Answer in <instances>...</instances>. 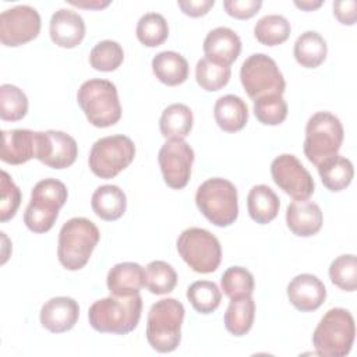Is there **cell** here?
I'll return each instance as SVG.
<instances>
[{
  "label": "cell",
  "instance_id": "6da1fadb",
  "mask_svg": "<svg viewBox=\"0 0 357 357\" xmlns=\"http://www.w3.org/2000/svg\"><path fill=\"white\" fill-rule=\"evenodd\" d=\"M142 298L132 296H113L96 300L88 311L89 325L100 333L127 335L132 332L141 318Z\"/></svg>",
  "mask_w": 357,
  "mask_h": 357
},
{
  "label": "cell",
  "instance_id": "7a4b0ae2",
  "mask_svg": "<svg viewBox=\"0 0 357 357\" xmlns=\"http://www.w3.org/2000/svg\"><path fill=\"white\" fill-rule=\"evenodd\" d=\"M99 238V229L92 220L81 216L71 218L61 226L59 233V262L68 271L82 269L88 264Z\"/></svg>",
  "mask_w": 357,
  "mask_h": 357
},
{
  "label": "cell",
  "instance_id": "3957f363",
  "mask_svg": "<svg viewBox=\"0 0 357 357\" xmlns=\"http://www.w3.org/2000/svg\"><path fill=\"white\" fill-rule=\"evenodd\" d=\"M184 305L176 298H162L152 304L146 318V340L158 353L174 351L181 342Z\"/></svg>",
  "mask_w": 357,
  "mask_h": 357
},
{
  "label": "cell",
  "instance_id": "277c9868",
  "mask_svg": "<svg viewBox=\"0 0 357 357\" xmlns=\"http://www.w3.org/2000/svg\"><path fill=\"white\" fill-rule=\"evenodd\" d=\"M354 337L353 315L344 308H331L314 329L312 344L318 356L344 357L350 353Z\"/></svg>",
  "mask_w": 357,
  "mask_h": 357
},
{
  "label": "cell",
  "instance_id": "5b68a950",
  "mask_svg": "<svg viewBox=\"0 0 357 357\" xmlns=\"http://www.w3.org/2000/svg\"><path fill=\"white\" fill-rule=\"evenodd\" d=\"M77 102L88 121L95 127L106 128L121 119L117 88L109 79L92 78L85 81L77 92Z\"/></svg>",
  "mask_w": 357,
  "mask_h": 357
},
{
  "label": "cell",
  "instance_id": "8992f818",
  "mask_svg": "<svg viewBox=\"0 0 357 357\" xmlns=\"http://www.w3.org/2000/svg\"><path fill=\"white\" fill-rule=\"evenodd\" d=\"M68 197L67 187L57 178H43L35 184L24 212V223L33 233L49 231Z\"/></svg>",
  "mask_w": 357,
  "mask_h": 357
},
{
  "label": "cell",
  "instance_id": "52a82bcc",
  "mask_svg": "<svg viewBox=\"0 0 357 357\" xmlns=\"http://www.w3.org/2000/svg\"><path fill=\"white\" fill-rule=\"evenodd\" d=\"M199 212L215 226L227 227L238 216V195L234 184L222 177L205 180L197 190Z\"/></svg>",
  "mask_w": 357,
  "mask_h": 357
},
{
  "label": "cell",
  "instance_id": "ba28073f",
  "mask_svg": "<svg viewBox=\"0 0 357 357\" xmlns=\"http://www.w3.org/2000/svg\"><path fill=\"white\" fill-rule=\"evenodd\" d=\"M343 137V126L335 114L317 112L308 119L305 126L304 155L312 165L318 166L321 162L339 152Z\"/></svg>",
  "mask_w": 357,
  "mask_h": 357
},
{
  "label": "cell",
  "instance_id": "9c48e42d",
  "mask_svg": "<svg viewBox=\"0 0 357 357\" xmlns=\"http://www.w3.org/2000/svg\"><path fill=\"white\" fill-rule=\"evenodd\" d=\"M177 251L197 273H212L222 261V247L216 236L202 227H188L177 238Z\"/></svg>",
  "mask_w": 357,
  "mask_h": 357
},
{
  "label": "cell",
  "instance_id": "30bf717a",
  "mask_svg": "<svg viewBox=\"0 0 357 357\" xmlns=\"http://www.w3.org/2000/svg\"><path fill=\"white\" fill-rule=\"evenodd\" d=\"M240 81L252 100L266 95H283L286 88L276 61L265 53H254L243 61Z\"/></svg>",
  "mask_w": 357,
  "mask_h": 357
},
{
  "label": "cell",
  "instance_id": "8fae6325",
  "mask_svg": "<svg viewBox=\"0 0 357 357\" xmlns=\"http://www.w3.org/2000/svg\"><path fill=\"white\" fill-rule=\"evenodd\" d=\"M135 158V145L127 135L117 134L98 139L89 152L91 172L100 178H113Z\"/></svg>",
  "mask_w": 357,
  "mask_h": 357
},
{
  "label": "cell",
  "instance_id": "7c38bea8",
  "mask_svg": "<svg viewBox=\"0 0 357 357\" xmlns=\"http://www.w3.org/2000/svg\"><path fill=\"white\" fill-rule=\"evenodd\" d=\"M271 174L275 184L294 201L308 199L315 190L312 176L291 153L276 156L271 163Z\"/></svg>",
  "mask_w": 357,
  "mask_h": 357
},
{
  "label": "cell",
  "instance_id": "4fadbf2b",
  "mask_svg": "<svg viewBox=\"0 0 357 357\" xmlns=\"http://www.w3.org/2000/svg\"><path fill=\"white\" fill-rule=\"evenodd\" d=\"M40 32V15L36 8L21 4L0 14V40L7 47L25 45Z\"/></svg>",
  "mask_w": 357,
  "mask_h": 357
},
{
  "label": "cell",
  "instance_id": "5bb4252c",
  "mask_svg": "<svg viewBox=\"0 0 357 357\" xmlns=\"http://www.w3.org/2000/svg\"><path fill=\"white\" fill-rule=\"evenodd\" d=\"M165 183L173 190H181L191 177L194 151L184 139H167L158 153Z\"/></svg>",
  "mask_w": 357,
  "mask_h": 357
},
{
  "label": "cell",
  "instance_id": "9a60e30c",
  "mask_svg": "<svg viewBox=\"0 0 357 357\" xmlns=\"http://www.w3.org/2000/svg\"><path fill=\"white\" fill-rule=\"evenodd\" d=\"M78 156L77 141L64 131H40L38 160L52 169L70 167Z\"/></svg>",
  "mask_w": 357,
  "mask_h": 357
},
{
  "label": "cell",
  "instance_id": "2e32d148",
  "mask_svg": "<svg viewBox=\"0 0 357 357\" xmlns=\"http://www.w3.org/2000/svg\"><path fill=\"white\" fill-rule=\"evenodd\" d=\"M40 131L25 128L3 130L0 159L8 165H22L31 159H38Z\"/></svg>",
  "mask_w": 357,
  "mask_h": 357
},
{
  "label": "cell",
  "instance_id": "e0dca14e",
  "mask_svg": "<svg viewBox=\"0 0 357 357\" xmlns=\"http://www.w3.org/2000/svg\"><path fill=\"white\" fill-rule=\"evenodd\" d=\"M287 298L296 310L301 312H311L324 304L326 298V289L315 275L301 273L289 282Z\"/></svg>",
  "mask_w": 357,
  "mask_h": 357
},
{
  "label": "cell",
  "instance_id": "ac0fdd59",
  "mask_svg": "<svg viewBox=\"0 0 357 357\" xmlns=\"http://www.w3.org/2000/svg\"><path fill=\"white\" fill-rule=\"evenodd\" d=\"M79 317L78 303L67 296L47 300L40 308V324L52 333H63L74 328Z\"/></svg>",
  "mask_w": 357,
  "mask_h": 357
},
{
  "label": "cell",
  "instance_id": "d6986e66",
  "mask_svg": "<svg viewBox=\"0 0 357 357\" xmlns=\"http://www.w3.org/2000/svg\"><path fill=\"white\" fill-rule=\"evenodd\" d=\"M49 33L54 45L73 49L78 46L85 36L84 18L73 10L60 8L50 18Z\"/></svg>",
  "mask_w": 357,
  "mask_h": 357
},
{
  "label": "cell",
  "instance_id": "ffe728a7",
  "mask_svg": "<svg viewBox=\"0 0 357 357\" xmlns=\"http://www.w3.org/2000/svg\"><path fill=\"white\" fill-rule=\"evenodd\" d=\"M202 49L206 59L230 67L240 56L241 39L233 29L218 26L208 32Z\"/></svg>",
  "mask_w": 357,
  "mask_h": 357
},
{
  "label": "cell",
  "instance_id": "44dd1931",
  "mask_svg": "<svg viewBox=\"0 0 357 357\" xmlns=\"http://www.w3.org/2000/svg\"><path fill=\"white\" fill-rule=\"evenodd\" d=\"M322 223L324 216L318 204L310 199H300L287 205L286 225L293 234L298 237H311L321 230Z\"/></svg>",
  "mask_w": 357,
  "mask_h": 357
},
{
  "label": "cell",
  "instance_id": "7402d4cb",
  "mask_svg": "<svg viewBox=\"0 0 357 357\" xmlns=\"http://www.w3.org/2000/svg\"><path fill=\"white\" fill-rule=\"evenodd\" d=\"M107 289L113 296H132L145 287V269L137 262L116 264L106 278Z\"/></svg>",
  "mask_w": 357,
  "mask_h": 357
},
{
  "label": "cell",
  "instance_id": "603a6c76",
  "mask_svg": "<svg viewBox=\"0 0 357 357\" xmlns=\"http://www.w3.org/2000/svg\"><path fill=\"white\" fill-rule=\"evenodd\" d=\"M213 117L218 126L226 132H236L248 121V106L237 95L220 96L213 106Z\"/></svg>",
  "mask_w": 357,
  "mask_h": 357
},
{
  "label": "cell",
  "instance_id": "cb8c5ba5",
  "mask_svg": "<svg viewBox=\"0 0 357 357\" xmlns=\"http://www.w3.org/2000/svg\"><path fill=\"white\" fill-rule=\"evenodd\" d=\"M91 206L96 216L103 220L113 222L124 215L127 209V198L120 187L114 184H105L93 191Z\"/></svg>",
  "mask_w": 357,
  "mask_h": 357
},
{
  "label": "cell",
  "instance_id": "d4e9b609",
  "mask_svg": "<svg viewBox=\"0 0 357 357\" xmlns=\"http://www.w3.org/2000/svg\"><path fill=\"white\" fill-rule=\"evenodd\" d=\"M152 71L162 84L176 86L187 81L190 67L185 57L180 53L165 50L152 59Z\"/></svg>",
  "mask_w": 357,
  "mask_h": 357
},
{
  "label": "cell",
  "instance_id": "484cf974",
  "mask_svg": "<svg viewBox=\"0 0 357 357\" xmlns=\"http://www.w3.org/2000/svg\"><path fill=\"white\" fill-rule=\"evenodd\" d=\"M279 208V197L271 187L257 184L250 190L247 195V209L254 222L259 225L271 223L278 216Z\"/></svg>",
  "mask_w": 357,
  "mask_h": 357
},
{
  "label": "cell",
  "instance_id": "4316f807",
  "mask_svg": "<svg viewBox=\"0 0 357 357\" xmlns=\"http://www.w3.org/2000/svg\"><path fill=\"white\" fill-rule=\"evenodd\" d=\"M317 167L322 184L333 192L347 188L354 176V167L350 159L339 153L325 159Z\"/></svg>",
  "mask_w": 357,
  "mask_h": 357
},
{
  "label": "cell",
  "instance_id": "83f0119b",
  "mask_svg": "<svg viewBox=\"0 0 357 357\" xmlns=\"http://www.w3.org/2000/svg\"><path fill=\"white\" fill-rule=\"evenodd\" d=\"M194 117L191 109L184 103L169 105L159 119L160 134L166 139H184L192 128Z\"/></svg>",
  "mask_w": 357,
  "mask_h": 357
},
{
  "label": "cell",
  "instance_id": "f1b7e54d",
  "mask_svg": "<svg viewBox=\"0 0 357 357\" xmlns=\"http://www.w3.org/2000/svg\"><path fill=\"white\" fill-rule=\"evenodd\" d=\"M293 54L301 67L317 68L326 59V40L315 31H305L296 39Z\"/></svg>",
  "mask_w": 357,
  "mask_h": 357
},
{
  "label": "cell",
  "instance_id": "f546056e",
  "mask_svg": "<svg viewBox=\"0 0 357 357\" xmlns=\"http://www.w3.org/2000/svg\"><path fill=\"white\" fill-rule=\"evenodd\" d=\"M255 318V303L251 296L231 298L225 312V326L234 336H244L250 332Z\"/></svg>",
  "mask_w": 357,
  "mask_h": 357
},
{
  "label": "cell",
  "instance_id": "4dcf8cb0",
  "mask_svg": "<svg viewBox=\"0 0 357 357\" xmlns=\"http://www.w3.org/2000/svg\"><path fill=\"white\" fill-rule=\"evenodd\" d=\"M290 32V22L279 14H268L259 18L254 26V36L265 46L282 45L289 39Z\"/></svg>",
  "mask_w": 357,
  "mask_h": 357
},
{
  "label": "cell",
  "instance_id": "1f68e13d",
  "mask_svg": "<svg viewBox=\"0 0 357 357\" xmlns=\"http://www.w3.org/2000/svg\"><path fill=\"white\" fill-rule=\"evenodd\" d=\"M135 35L146 47L160 46L169 36L167 21L159 13H146L138 20Z\"/></svg>",
  "mask_w": 357,
  "mask_h": 357
},
{
  "label": "cell",
  "instance_id": "d6a6232c",
  "mask_svg": "<svg viewBox=\"0 0 357 357\" xmlns=\"http://www.w3.org/2000/svg\"><path fill=\"white\" fill-rule=\"evenodd\" d=\"M187 298L199 314H211L219 307L222 291L215 282L197 280L188 286Z\"/></svg>",
  "mask_w": 357,
  "mask_h": 357
},
{
  "label": "cell",
  "instance_id": "836d02e7",
  "mask_svg": "<svg viewBox=\"0 0 357 357\" xmlns=\"http://www.w3.org/2000/svg\"><path fill=\"white\" fill-rule=\"evenodd\" d=\"M177 284V273L174 268L160 259L152 261L145 268V287L152 294H167Z\"/></svg>",
  "mask_w": 357,
  "mask_h": 357
},
{
  "label": "cell",
  "instance_id": "e575fe53",
  "mask_svg": "<svg viewBox=\"0 0 357 357\" xmlns=\"http://www.w3.org/2000/svg\"><path fill=\"white\" fill-rule=\"evenodd\" d=\"M231 75V70L227 66L215 63L206 57H202L197 61L195 66V78L198 85L208 91L215 92L227 85Z\"/></svg>",
  "mask_w": 357,
  "mask_h": 357
},
{
  "label": "cell",
  "instance_id": "d590c367",
  "mask_svg": "<svg viewBox=\"0 0 357 357\" xmlns=\"http://www.w3.org/2000/svg\"><path fill=\"white\" fill-rule=\"evenodd\" d=\"M124 60V50L116 40H100L89 53V64L98 71L110 73L117 70Z\"/></svg>",
  "mask_w": 357,
  "mask_h": 357
},
{
  "label": "cell",
  "instance_id": "8d00e7d4",
  "mask_svg": "<svg viewBox=\"0 0 357 357\" xmlns=\"http://www.w3.org/2000/svg\"><path fill=\"white\" fill-rule=\"evenodd\" d=\"M28 112V98L22 89L11 84L0 86V119L4 121H18Z\"/></svg>",
  "mask_w": 357,
  "mask_h": 357
},
{
  "label": "cell",
  "instance_id": "74e56055",
  "mask_svg": "<svg viewBox=\"0 0 357 357\" xmlns=\"http://www.w3.org/2000/svg\"><path fill=\"white\" fill-rule=\"evenodd\" d=\"M220 286L223 293L231 300L243 296H251L254 291V276L252 273L243 266H230L227 268L222 278Z\"/></svg>",
  "mask_w": 357,
  "mask_h": 357
},
{
  "label": "cell",
  "instance_id": "f35d334b",
  "mask_svg": "<svg viewBox=\"0 0 357 357\" xmlns=\"http://www.w3.org/2000/svg\"><path fill=\"white\" fill-rule=\"evenodd\" d=\"M331 282L344 291L357 289V258L354 254L336 257L329 265Z\"/></svg>",
  "mask_w": 357,
  "mask_h": 357
},
{
  "label": "cell",
  "instance_id": "ab89813d",
  "mask_svg": "<svg viewBox=\"0 0 357 357\" xmlns=\"http://www.w3.org/2000/svg\"><path fill=\"white\" fill-rule=\"evenodd\" d=\"M287 103L282 95H266L254 100V114L265 126H279L287 117Z\"/></svg>",
  "mask_w": 357,
  "mask_h": 357
},
{
  "label": "cell",
  "instance_id": "60d3db41",
  "mask_svg": "<svg viewBox=\"0 0 357 357\" xmlns=\"http://www.w3.org/2000/svg\"><path fill=\"white\" fill-rule=\"evenodd\" d=\"M0 188V222L6 223L7 220L13 219L17 213V209L21 204V191L6 170H1Z\"/></svg>",
  "mask_w": 357,
  "mask_h": 357
},
{
  "label": "cell",
  "instance_id": "b9f144b4",
  "mask_svg": "<svg viewBox=\"0 0 357 357\" xmlns=\"http://www.w3.org/2000/svg\"><path fill=\"white\" fill-rule=\"evenodd\" d=\"M225 11L237 20H248L254 17L262 7L261 0H225Z\"/></svg>",
  "mask_w": 357,
  "mask_h": 357
},
{
  "label": "cell",
  "instance_id": "7bdbcfd3",
  "mask_svg": "<svg viewBox=\"0 0 357 357\" xmlns=\"http://www.w3.org/2000/svg\"><path fill=\"white\" fill-rule=\"evenodd\" d=\"M357 3L354 0H337L333 3V15L343 25H354L357 17Z\"/></svg>",
  "mask_w": 357,
  "mask_h": 357
},
{
  "label": "cell",
  "instance_id": "ee69618b",
  "mask_svg": "<svg viewBox=\"0 0 357 357\" xmlns=\"http://www.w3.org/2000/svg\"><path fill=\"white\" fill-rule=\"evenodd\" d=\"M180 10L188 17H202L209 13V10L215 6L213 0H180L177 1Z\"/></svg>",
  "mask_w": 357,
  "mask_h": 357
},
{
  "label": "cell",
  "instance_id": "f6af8a7d",
  "mask_svg": "<svg viewBox=\"0 0 357 357\" xmlns=\"http://www.w3.org/2000/svg\"><path fill=\"white\" fill-rule=\"evenodd\" d=\"M68 4L78 7V8H88V10H100L110 4V0H68Z\"/></svg>",
  "mask_w": 357,
  "mask_h": 357
},
{
  "label": "cell",
  "instance_id": "bcb514c9",
  "mask_svg": "<svg viewBox=\"0 0 357 357\" xmlns=\"http://www.w3.org/2000/svg\"><path fill=\"white\" fill-rule=\"evenodd\" d=\"M324 4L322 0H294V6L300 10H304V11H312V10H317L321 6Z\"/></svg>",
  "mask_w": 357,
  "mask_h": 357
}]
</instances>
